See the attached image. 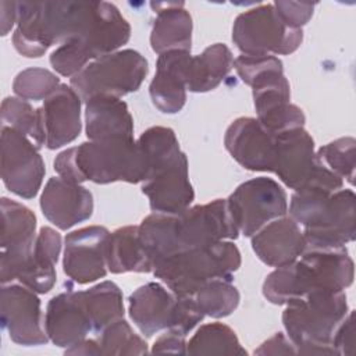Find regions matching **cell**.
Wrapping results in <instances>:
<instances>
[{
	"mask_svg": "<svg viewBox=\"0 0 356 356\" xmlns=\"http://www.w3.org/2000/svg\"><path fill=\"white\" fill-rule=\"evenodd\" d=\"M138 228L140 243L153 268L174 253L239 236L227 199L196 204L178 214L152 213Z\"/></svg>",
	"mask_w": 356,
	"mask_h": 356,
	"instance_id": "obj_1",
	"label": "cell"
},
{
	"mask_svg": "<svg viewBox=\"0 0 356 356\" xmlns=\"http://www.w3.org/2000/svg\"><path fill=\"white\" fill-rule=\"evenodd\" d=\"M54 171L75 184H139L145 181L146 164L134 136H117L83 142L63 150L54 159Z\"/></svg>",
	"mask_w": 356,
	"mask_h": 356,
	"instance_id": "obj_2",
	"label": "cell"
},
{
	"mask_svg": "<svg viewBox=\"0 0 356 356\" xmlns=\"http://www.w3.org/2000/svg\"><path fill=\"white\" fill-rule=\"evenodd\" d=\"M353 277L355 264L346 248L305 249L295 261L266 277L263 295L274 305H286L313 291H343Z\"/></svg>",
	"mask_w": 356,
	"mask_h": 356,
	"instance_id": "obj_3",
	"label": "cell"
},
{
	"mask_svg": "<svg viewBox=\"0 0 356 356\" xmlns=\"http://www.w3.org/2000/svg\"><path fill=\"white\" fill-rule=\"evenodd\" d=\"M289 217L303 227L306 249L345 248L356 235V196L352 189L295 191Z\"/></svg>",
	"mask_w": 356,
	"mask_h": 356,
	"instance_id": "obj_4",
	"label": "cell"
},
{
	"mask_svg": "<svg viewBox=\"0 0 356 356\" xmlns=\"http://www.w3.org/2000/svg\"><path fill=\"white\" fill-rule=\"evenodd\" d=\"M96 1H22L17 3L15 50L29 58L76 36L90 19Z\"/></svg>",
	"mask_w": 356,
	"mask_h": 356,
	"instance_id": "obj_5",
	"label": "cell"
},
{
	"mask_svg": "<svg viewBox=\"0 0 356 356\" xmlns=\"http://www.w3.org/2000/svg\"><path fill=\"white\" fill-rule=\"evenodd\" d=\"M239 78L252 88L259 122L271 134L303 128L302 108L291 103L289 82L275 56L241 54L234 60Z\"/></svg>",
	"mask_w": 356,
	"mask_h": 356,
	"instance_id": "obj_6",
	"label": "cell"
},
{
	"mask_svg": "<svg viewBox=\"0 0 356 356\" xmlns=\"http://www.w3.org/2000/svg\"><path fill=\"white\" fill-rule=\"evenodd\" d=\"M285 306L282 324L298 355H337L332 337L349 313L343 291H313Z\"/></svg>",
	"mask_w": 356,
	"mask_h": 356,
	"instance_id": "obj_7",
	"label": "cell"
},
{
	"mask_svg": "<svg viewBox=\"0 0 356 356\" xmlns=\"http://www.w3.org/2000/svg\"><path fill=\"white\" fill-rule=\"evenodd\" d=\"M131 38V26L120 10L107 1H96L86 26L50 54L51 67L63 76H74L90 61L117 51Z\"/></svg>",
	"mask_w": 356,
	"mask_h": 356,
	"instance_id": "obj_8",
	"label": "cell"
},
{
	"mask_svg": "<svg viewBox=\"0 0 356 356\" xmlns=\"http://www.w3.org/2000/svg\"><path fill=\"white\" fill-rule=\"evenodd\" d=\"M241 267V252L231 241L192 248L159 261L153 274L177 296H188L213 280H231Z\"/></svg>",
	"mask_w": 356,
	"mask_h": 356,
	"instance_id": "obj_9",
	"label": "cell"
},
{
	"mask_svg": "<svg viewBox=\"0 0 356 356\" xmlns=\"http://www.w3.org/2000/svg\"><path fill=\"white\" fill-rule=\"evenodd\" d=\"M147 71V60L139 51L124 49L90 61L70 78V85L82 102L100 95L121 97L136 92Z\"/></svg>",
	"mask_w": 356,
	"mask_h": 356,
	"instance_id": "obj_10",
	"label": "cell"
},
{
	"mask_svg": "<svg viewBox=\"0 0 356 356\" xmlns=\"http://www.w3.org/2000/svg\"><path fill=\"white\" fill-rule=\"evenodd\" d=\"M275 175L291 189L318 188L335 192L343 179L325 167L314 152V140L303 128L277 134Z\"/></svg>",
	"mask_w": 356,
	"mask_h": 356,
	"instance_id": "obj_11",
	"label": "cell"
},
{
	"mask_svg": "<svg viewBox=\"0 0 356 356\" xmlns=\"http://www.w3.org/2000/svg\"><path fill=\"white\" fill-rule=\"evenodd\" d=\"M302 40L303 31L286 25L271 3L241 13L232 26V42L248 56L291 54Z\"/></svg>",
	"mask_w": 356,
	"mask_h": 356,
	"instance_id": "obj_12",
	"label": "cell"
},
{
	"mask_svg": "<svg viewBox=\"0 0 356 356\" xmlns=\"http://www.w3.org/2000/svg\"><path fill=\"white\" fill-rule=\"evenodd\" d=\"M227 203L239 234L245 236L254 235L266 224L288 211L284 188L267 177H256L241 184Z\"/></svg>",
	"mask_w": 356,
	"mask_h": 356,
	"instance_id": "obj_13",
	"label": "cell"
},
{
	"mask_svg": "<svg viewBox=\"0 0 356 356\" xmlns=\"http://www.w3.org/2000/svg\"><path fill=\"white\" fill-rule=\"evenodd\" d=\"M36 239V216L26 206L1 197L0 278L3 284L18 280L28 267Z\"/></svg>",
	"mask_w": 356,
	"mask_h": 356,
	"instance_id": "obj_14",
	"label": "cell"
},
{
	"mask_svg": "<svg viewBox=\"0 0 356 356\" xmlns=\"http://www.w3.org/2000/svg\"><path fill=\"white\" fill-rule=\"evenodd\" d=\"M1 179L14 195L32 199L38 195L44 174V161L39 147L17 129L1 128Z\"/></svg>",
	"mask_w": 356,
	"mask_h": 356,
	"instance_id": "obj_15",
	"label": "cell"
},
{
	"mask_svg": "<svg viewBox=\"0 0 356 356\" xmlns=\"http://www.w3.org/2000/svg\"><path fill=\"white\" fill-rule=\"evenodd\" d=\"M1 327L13 342L24 346L44 345L49 341L43 327L40 299L25 285L3 284L0 292Z\"/></svg>",
	"mask_w": 356,
	"mask_h": 356,
	"instance_id": "obj_16",
	"label": "cell"
},
{
	"mask_svg": "<svg viewBox=\"0 0 356 356\" xmlns=\"http://www.w3.org/2000/svg\"><path fill=\"white\" fill-rule=\"evenodd\" d=\"M108 235L110 231L102 225H89L67 234L63 270L70 280L83 285L106 277Z\"/></svg>",
	"mask_w": 356,
	"mask_h": 356,
	"instance_id": "obj_17",
	"label": "cell"
},
{
	"mask_svg": "<svg viewBox=\"0 0 356 356\" xmlns=\"http://www.w3.org/2000/svg\"><path fill=\"white\" fill-rule=\"evenodd\" d=\"M142 193L154 213L178 214L191 207L195 192L189 181L186 154L181 152L153 170L142 182Z\"/></svg>",
	"mask_w": 356,
	"mask_h": 356,
	"instance_id": "obj_18",
	"label": "cell"
},
{
	"mask_svg": "<svg viewBox=\"0 0 356 356\" xmlns=\"http://www.w3.org/2000/svg\"><path fill=\"white\" fill-rule=\"evenodd\" d=\"M224 145L243 168L250 171H274L277 135L267 131L257 118L239 117L225 131Z\"/></svg>",
	"mask_w": 356,
	"mask_h": 356,
	"instance_id": "obj_19",
	"label": "cell"
},
{
	"mask_svg": "<svg viewBox=\"0 0 356 356\" xmlns=\"http://www.w3.org/2000/svg\"><path fill=\"white\" fill-rule=\"evenodd\" d=\"M81 103V97L71 85L61 83L39 107L47 149H58L79 136L82 129Z\"/></svg>",
	"mask_w": 356,
	"mask_h": 356,
	"instance_id": "obj_20",
	"label": "cell"
},
{
	"mask_svg": "<svg viewBox=\"0 0 356 356\" xmlns=\"http://www.w3.org/2000/svg\"><path fill=\"white\" fill-rule=\"evenodd\" d=\"M40 209L57 228L70 229L92 216L93 196L81 184L51 177L42 192Z\"/></svg>",
	"mask_w": 356,
	"mask_h": 356,
	"instance_id": "obj_21",
	"label": "cell"
},
{
	"mask_svg": "<svg viewBox=\"0 0 356 356\" xmlns=\"http://www.w3.org/2000/svg\"><path fill=\"white\" fill-rule=\"evenodd\" d=\"M178 296L159 282H147L135 289L128 299V312L134 324L146 337L174 325Z\"/></svg>",
	"mask_w": 356,
	"mask_h": 356,
	"instance_id": "obj_22",
	"label": "cell"
},
{
	"mask_svg": "<svg viewBox=\"0 0 356 356\" xmlns=\"http://www.w3.org/2000/svg\"><path fill=\"white\" fill-rule=\"evenodd\" d=\"M250 238L256 256L275 268L295 261L306 249L300 225L285 216L270 221Z\"/></svg>",
	"mask_w": 356,
	"mask_h": 356,
	"instance_id": "obj_23",
	"label": "cell"
},
{
	"mask_svg": "<svg viewBox=\"0 0 356 356\" xmlns=\"http://www.w3.org/2000/svg\"><path fill=\"white\" fill-rule=\"evenodd\" d=\"M191 51L171 50L159 54L156 74L150 82L152 103L161 113L175 114L186 102V70Z\"/></svg>",
	"mask_w": 356,
	"mask_h": 356,
	"instance_id": "obj_24",
	"label": "cell"
},
{
	"mask_svg": "<svg viewBox=\"0 0 356 356\" xmlns=\"http://www.w3.org/2000/svg\"><path fill=\"white\" fill-rule=\"evenodd\" d=\"M44 330L49 339L60 348H70L92 332V325L78 291L61 292L49 300Z\"/></svg>",
	"mask_w": 356,
	"mask_h": 356,
	"instance_id": "obj_25",
	"label": "cell"
},
{
	"mask_svg": "<svg viewBox=\"0 0 356 356\" xmlns=\"http://www.w3.org/2000/svg\"><path fill=\"white\" fill-rule=\"evenodd\" d=\"M85 103V131L89 140L134 136V118L120 97L100 95Z\"/></svg>",
	"mask_w": 356,
	"mask_h": 356,
	"instance_id": "obj_26",
	"label": "cell"
},
{
	"mask_svg": "<svg viewBox=\"0 0 356 356\" xmlns=\"http://www.w3.org/2000/svg\"><path fill=\"white\" fill-rule=\"evenodd\" d=\"M156 19L150 33L152 50L157 54L171 50L191 51L192 17L184 3H152Z\"/></svg>",
	"mask_w": 356,
	"mask_h": 356,
	"instance_id": "obj_27",
	"label": "cell"
},
{
	"mask_svg": "<svg viewBox=\"0 0 356 356\" xmlns=\"http://www.w3.org/2000/svg\"><path fill=\"white\" fill-rule=\"evenodd\" d=\"M60 250L61 235L50 227H42L35 239L31 261L18 281L36 293L49 292L56 284V264Z\"/></svg>",
	"mask_w": 356,
	"mask_h": 356,
	"instance_id": "obj_28",
	"label": "cell"
},
{
	"mask_svg": "<svg viewBox=\"0 0 356 356\" xmlns=\"http://www.w3.org/2000/svg\"><path fill=\"white\" fill-rule=\"evenodd\" d=\"M234 65L231 50L224 43H214L200 54L192 56L186 70V89L204 93L216 89Z\"/></svg>",
	"mask_w": 356,
	"mask_h": 356,
	"instance_id": "obj_29",
	"label": "cell"
},
{
	"mask_svg": "<svg viewBox=\"0 0 356 356\" xmlns=\"http://www.w3.org/2000/svg\"><path fill=\"white\" fill-rule=\"evenodd\" d=\"M106 263L113 274L153 271L140 239L138 225H127L110 232L106 248Z\"/></svg>",
	"mask_w": 356,
	"mask_h": 356,
	"instance_id": "obj_30",
	"label": "cell"
},
{
	"mask_svg": "<svg viewBox=\"0 0 356 356\" xmlns=\"http://www.w3.org/2000/svg\"><path fill=\"white\" fill-rule=\"evenodd\" d=\"M78 292L89 317L92 332L100 334L108 324L124 318L122 292L115 282L103 281Z\"/></svg>",
	"mask_w": 356,
	"mask_h": 356,
	"instance_id": "obj_31",
	"label": "cell"
},
{
	"mask_svg": "<svg viewBox=\"0 0 356 356\" xmlns=\"http://www.w3.org/2000/svg\"><path fill=\"white\" fill-rule=\"evenodd\" d=\"M186 355H248L235 331L222 323L203 324L186 342Z\"/></svg>",
	"mask_w": 356,
	"mask_h": 356,
	"instance_id": "obj_32",
	"label": "cell"
},
{
	"mask_svg": "<svg viewBox=\"0 0 356 356\" xmlns=\"http://www.w3.org/2000/svg\"><path fill=\"white\" fill-rule=\"evenodd\" d=\"M199 310L209 317L221 318L229 316L239 305L241 295L231 280H213L202 285L191 295Z\"/></svg>",
	"mask_w": 356,
	"mask_h": 356,
	"instance_id": "obj_33",
	"label": "cell"
},
{
	"mask_svg": "<svg viewBox=\"0 0 356 356\" xmlns=\"http://www.w3.org/2000/svg\"><path fill=\"white\" fill-rule=\"evenodd\" d=\"M136 142L146 164L145 179L153 170L182 152L174 131L167 127H152L146 129Z\"/></svg>",
	"mask_w": 356,
	"mask_h": 356,
	"instance_id": "obj_34",
	"label": "cell"
},
{
	"mask_svg": "<svg viewBox=\"0 0 356 356\" xmlns=\"http://www.w3.org/2000/svg\"><path fill=\"white\" fill-rule=\"evenodd\" d=\"M1 120L4 125L33 139L38 147L44 146L39 108H33L26 100L21 97H6L1 102Z\"/></svg>",
	"mask_w": 356,
	"mask_h": 356,
	"instance_id": "obj_35",
	"label": "cell"
},
{
	"mask_svg": "<svg viewBox=\"0 0 356 356\" xmlns=\"http://www.w3.org/2000/svg\"><path fill=\"white\" fill-rule=\"evenodd\" d=\"M103 355H145L147 343L124 320H115L99 334Z\"/></svg>",
	"mask_w": 356,
	"mask_h": 356,
	"instance_id": "obj_36",
	"label": "cell"
},
{
	"mask_svg": "<svg viewBox=\"0 0 356 356\" xmlns=\"http://www.w3.org/2000/svg\"><path fill=\"white\" fill-rule=\"evenodd\" d=\"M60 79L56 74L44 68H26L17 74L13 82L14 93L24 100H46L58 86Z\"/></svg>",
	"mask_w": 356,
	"mask_h": 356,
	"instance_id": "obj_37",
	"label": "cell"
},
{
	"mask_svg": "<svg viewBox=\"0 0 356 356\" xmlns=\"http://www.w3.org/2000/svg\"><path fill=\"white\" fill-rule=\"evenodd\" d=\"M355 147L356 140L352 136L339 138L321 146L317 150V157L338 177L342 179L345 178L349 184H353L356 165Z\"/></svg>",
	"mask_w": 356,
	"mask_h": 356,
	"instance_id": "obj_38",
	"label": "cell"
},
{
	"mask_svg": "<svg viewBox=\"0 0 356 356\" xmlns=\"http://www.w3.org/2000/svg\"><path fill=\"white\" fill-rule=\"evenodd\" d=\"M273 4L286 25L299 29L312 18L316 6V3L300 1H275Z\"/></svg>",
	"mask_w": 356,
	"mask_h": 356,
	"instance_id": "obj_39",
	"label": "cell"
},
{
	"mask_svg": "<svg viewBox=\"0 0 356 356\" xmlns=\"http://www.w3.org/2000/svg\"><path fill=\"white\" fill-rule=\"evenodd\" d=\"M355 313L349 310L346 317L338 325L337 331L332 337V348L335 349L337 355H352L353 353V343H355V323H353Z\"/></svg>",
	"mask_w": 356,
	"mask_h": 356,
	"instance_id": "obj_40",
	"label": "cell"
},
{
	"mask_svg": "<svg viewBox=\"0 0 356 356\" xmlns=\"http://www.w3.org/2000/svg\"><path fill=\"white\" fill-rule=\"evenodd\" d=\"M186 337L165 330L164 334H161L153 343L152 352L153 353H177V355H186Z\"/></svg>",
	"mask_w": 356,
	"mask_h": 356,
	"instance_id": "obj_41",
	"label": "cell"
},
{
	"mask_svg": "<svg viewBox=\"0 0 356 356\" xmlns=\"http://www.w3.org/2000/svg\"><path fill=\"white\" fill-rule=\"evenodd\" d=\"M254 355H298L295 345L282 332L274 334L254 350Z\"/></svg>",
	"mask_w": 356,
	"mask_h": 356,
	"instance_id": "obj_42",
	"label": "cell"
},
{
	"mask_svg": "<svg viewBox=\"0 0 356 356\" xmlns=\"http://www.w3.org/2000/svg\"><path fill=\"white\" fill-rule=\"evenodd\" d=\"M0 18H1V35L6 36L14 24H17V17H18V10H17V3L14 1H1L0 3Z\"/></svg>",
	"mask_w": 356,
	"mask_h": 356,
	"instance_id": "obj_43",
	"label": "cell"
},
{
	"mask_svg": "<svg viewBox=\"0 0 356 356\" xmlns=\"http://www.w3.org/2000/svg\"><path fill=\"white\" fill-rule=\"evenodd\" d=\"M65 355H103L99 341L96 339H82L81 342L65 349Z\"/></svg>",
	"mask_w": 356,
	"mask_h": 356,
	"instance_id": "obj_44",
	"label": "cell"
}]
</instances>
